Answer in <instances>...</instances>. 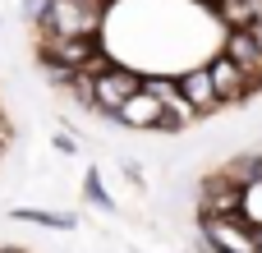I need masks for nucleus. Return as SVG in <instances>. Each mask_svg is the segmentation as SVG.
<instances>
[{
	"label": "nucleus",
	"mask_w": 262,
	"mask_h": 253,
	"mask_svg": "<svg viewBox=\"0 0 262 253\" xmlns=\"http://www.w3.org/2000/svg\"><path fill=\"white\" fill-rule=\"evenodd\" d=\"M193 217L212 253H262V147L203 175Z\"/></svg>",
	"instance_id": "nucleus-2"
},
{
	"label": "nucleus",
	"mask_w": 262,
	"mask_h": 253,
	"mask_svg": "<svg viewBox=\"0 0 262 253\" xmlns=\"http://www.w3.org/2000/svg\"><path fill=\"white\" fill-rule=\"evenodd\" d=\"M46 83L97 120L180 134L262 97V0H23Z\"/></svg>",
	"instance_id": "nucleus-1"
},
{
	"label": "nucleus",
	"mask_w": 262,
	"mask_h": 253,
	"mask_svg": "<svg viewBox=\"0 0 262 253\" xmlns=\"http://www.w3.org/2000/svg\"><path fill=\"white\" fill-rule=\"evenodd\" d=\"M9 143H14V120H9V106H5V97H0V157L9 152Z\"/></svg>",
	"instance_id": "nucleus-3"
}]
</instances>
